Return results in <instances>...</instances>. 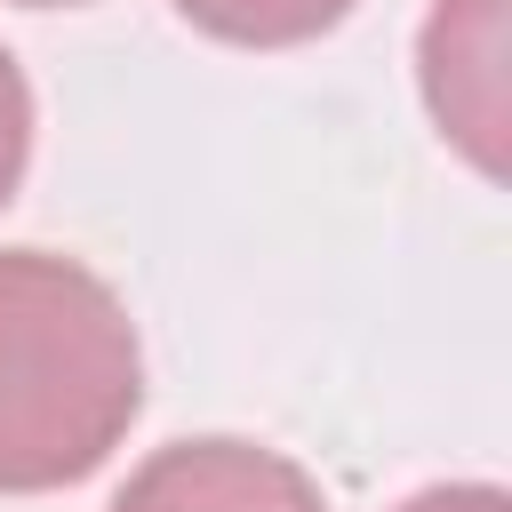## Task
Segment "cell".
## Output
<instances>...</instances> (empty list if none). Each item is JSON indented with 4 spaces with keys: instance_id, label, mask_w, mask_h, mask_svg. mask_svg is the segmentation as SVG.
I'll return each instance as SVG.
<instances>
[{
    "instance_id": "4",
    "label": "cell",
    "mask_w": 512,
    "mask_h": 512,
    "mask_svg": "<svg viewBox=\"0 0 512 512\" xmlns=\"http://www.w3.org/2000/svg\"><path fill=\"white\" fill-rule=\"evenodd\" d=\"M176 16L232 48H296V40L336 32L352 0H176Z\"/></svg>"
},
{
    "instance_id": "3",
    "label": "cell",
    "mask_w": 512,
    "mask_h": 512,
    "mask_svg": "<svg viewBox=\"0 0 512 512\" xmlns=\"http://www.w3.org/2000/svg\"><path fill=\"white\" fill-rule=\"evenodd\" d=\"M112 512H328L320 480L256 440H176L128 472Z\"/></svg>"
},
{
    "instance_id": "7",
    "label": "cell",
    "mask_w": 512,
    "mask_h": 512,
    "mask_svg": "<svg viewBox=\"0 0 512 512\" xmlns=\"http://www.w3.org/2000/svg\"><path fill=\"white\" fill-rule=\"evenodd\" d=\"M24 8H80V0H24Z\"/></svg>"
},
{
    "instance_id": "1",
    "label": "cell",
    "mask_w": 512,
    "mask_h": 512,
    "mask_svg": "<svg viewBox=\"0 0 512 512\" xmlns=\"http://www.w3.org/2000/svg\"><path fill=\"white\" fill-rule=\"evenodd\" d=\"M144 408L136 320L88 264L0 248V496L88 480Z\"/></svg>"
},
{
    "instance_id": "2",
    "label": "cell",
    "mask_w": 512,
    "mask_h": 512,
    "mask_svg": "<svg viewBox=\"0 0 512 512\" xmlns=\"http://www.w3.org/2000/svg\"><path fill=\"white\" fill-rule=\"evenodd\" d=\"M512 0H432L416 32V80L440 120V136L480 168L504 176V136H512Z\"/></svg>"
},
{
    "instance_id": "6",
    "label": "cell",
    "mask_w": 512,
    "mask_h": 512,
    "mask_svg": "<svg viewBox=\"0 0 512 512\" xmlns=\"http://www.w3.org/2000/svg\"><path fill=\"white\" fill-rule=\"evenodd\" d=\"M400 512H512V496L488 488V480H456V488H424V496H408Z\"/></svg>"
},
{
    "instance_id": "5",
    "label": "cell",
    "mask_w": 512,
    "mask_h": 512,
    "mask_svg": "<svg viewBox=\"0 0 512 512\" xmlns=\"http://www.w3.org/2000/svg\"><path fill=\"white\" fill-rule=\"evenodd\" d=\"M24 160H32V88H24V64L0 48V208L16 200Z\"/></svg>"
}]
</instances>
